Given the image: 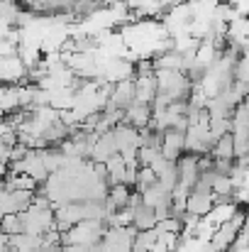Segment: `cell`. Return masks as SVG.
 Instances as JSON below:
<instances>
[{"label":"cell","mask_w":249,"mask_h":252,"mask_svg":"<svg viewBox=\"0 0 249 252\" xmlns=\"http://www.w3.org/2000/svg\"><path fill=\"white\" fill-rule=\"evenodd\" d=\"M183 206H186V211H188V216H193V218H205L213 208H215V196H213V191H198V189H191L188 193H186V198H183Z\"/></svg>","instance_id":"1"}]
</instances>
